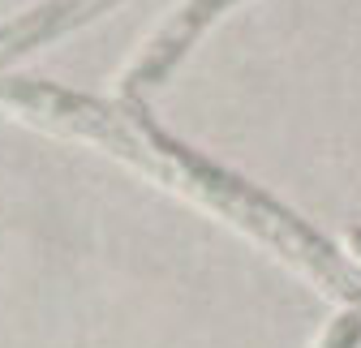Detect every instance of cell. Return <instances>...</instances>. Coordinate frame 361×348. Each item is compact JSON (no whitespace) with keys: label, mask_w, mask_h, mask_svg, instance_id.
<instances>
[{"label":"cell","mask_w":361,"mask_h":348,"mask_svg":"<svg viewBox=\"0 0 361 348\" xmlns=\"http://www.w3.org/2000/svg\"><path fill=\"white\" fill-rule=\"evenodd\" d=\"M314 348H361V314H357V310L336 314Z\"/></svg>","instance_id":"1"},{"label":"cell","mask_w":361,"mask_h":348,"mask_svg":"<svg viewBox=\"0 0 361 348\" xmlns=\"http://www.w3.org/2000/svg\"><path fill=\"white\" fill-rule=\"evenodd\" d=\"M344 249L361 263V228H348V232H344Z\"/></svg>","instance_id":"2"}]
</instances>
